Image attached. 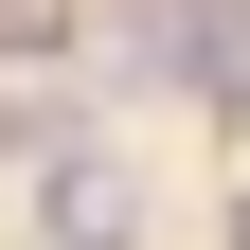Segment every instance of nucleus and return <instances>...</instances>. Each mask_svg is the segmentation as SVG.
Listing matches in <instances>:
<instances>
[{"instance_id": "f257e3e1", "label": "nucleus", "mask_w": 250, "mask_h": 250, "mask_svg": "<svg viewBox=\"0 0 250 250\" xmlns=\"http://www.w3.org/2000/svg\"><path fill=\"white\" fill-rule=\"evenodd\" d=\"M161 54L214 72V89H250V0H161Z\"/></svg>"}, {"instance_id": "f03ea898", "label": "nucleus", "mask_w": 250, "mask_h": 250, "mask_svg": "<svg viewBox=\"0 0 250 250\" xmlns=\"http://www.w3.org/2000/svg\"><path fill=\"white\" fill-rule=\"evenodd\" d=\"M54 232H72V250H125V179L107 161H54Z\"/></svg>"}, {"instance_id": "7ed1b4c3", "label": "nucleus", "mask_w": 250, "mask_h": 250, "mask_svg": "<svg viewBox=\"0 0 250 250\" xmlns=\"http://www.w3.org/2000/svg\"><path fill=\"white\" fill-rule=\"evenodd\" d=\"M0 54H72V0H0Z\"/></svg>"}]
</instances>
